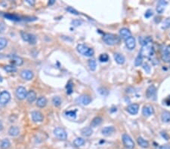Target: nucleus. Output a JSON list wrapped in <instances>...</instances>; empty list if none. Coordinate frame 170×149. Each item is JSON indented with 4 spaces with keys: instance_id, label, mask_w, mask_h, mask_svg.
Here are the masks:
<instances>
[{
    "instance_id": "f03ea898",
    "label": "nucleus",
    "mask_w": 170,
    "mask_h": 149,
    "mask_svg": "<svg viewBox=\"0 0 170 149\" xmlns=\"http://www.w3.org/2000/svg\"><path fill=\"white\" fill-rule=\"evenodd\" d=\"M77 50L79 54L83 56H86V57H92L94 55V53H95L92 48H89L87 45L83 44H78L77 47Z\"/></svg>"
},
{
    "instance_id": "f704fd0d",
    "label": "nucleus",
    "mask_w": 170,
    "mask_h": 149,
    "mask_svg": "<svg viewBox=\"0 0 170 149\" xmlns=\"http://www.w3.org/2000/svg\"><path fill=\"white\" fill-rule=\"evenodd\" d=\"M8 44V41L5 38H0V51L3 50Z\"/></svg>"
},
{
    "instance_id": "a211bd4d",
    "label": "nucleus",
    "mask_w": 170,
    "mask_h": 149,
    "mask_svg": "<svg viewBox=\"0 0 170 149\" xmlns=\"http://www.w3.org/2000/svg\"><path fill=\"white\" fill-rule=\"evenodd\" d=\"M79 101L80 102L82 105H87L89 103H91V102H92V98L90 97L88 95H82L79 98Z\"/></svg>"
},
{
    "instance_id": "c03bdc74",
    "label": "nucleus",
    "mask_w": 170,
    "mask_h": 149,
    "mask_svg": "<svg viewBox=\"0 0 170 149\" xmlns=\"http://www.w3.org/2000/svg\"><path fill=\"white\" fill-rule=\"evenodd\" d=\"M144 70L146 71V72L147 73H150V72H151V67H150L149 66H148V64H147V63L144 65Z\"/></svg>"
},
{
    "instance_id": "9d476101",
    "label": "nucleus",
    "mask_w": 170,
    "mask_h": 149,
    "mask_svg": "<svg viewBox=\"0 0 170 149\" xmlns=\"http://www.w3.org/2000/svg\"><path fill=\"white\" fill-rule=\"evenodd\" d=\"M31 117H32V120H33L34 122H42V121H43V119H44L43 115H42L40 111H32V113H31Z\"/></svg>"
},
{
    "instance_id": "6e6552de",
    "label": "nucleus",
    "mask_w": 170,
    "mask_h": 149,
    "mask_svg": "<svg viewBox=\"0 0 170 149\" xmlns=\"http://www.w3.org/2000/svg\"><path fill=\"white\" fill-rule=\"evenodd\" d=\"M11 99V94L8 91H2L0 94V104L1 105H6Z\"/></svg>"
},
{
    "instance_id": "09e8293b",
    "label": "nucleus",
    "mask_w": 170,
    "mask_h": 149,
    "mask_svg": "<svg viewBox=\"0 0 170 149\" xmlns=\"http://www.w3.org/2000/svg\"><path fill=\"white\" fill-rule=\"evenodd\" d=\"M2 130V122L0 121V131H1Z\"/></svg>"
},
{
    "instance_id": "7c9ffc66",
    "label": "nucleus",
    "mask_w": 170,
    "mask_h": 149,
    "mask_svg": "<svg viewBox=\"0 0 170 149\" xmlns=\"http://www.w3.org/2000/svg\"><path fill=\"white\" fill-rule=\"evenodd\" d=\"M4 17H6L7 19L11 20V21H20V17L15 15V14H5Z\"/></svg>"
},
{
    "instance_id": "a18cd8bd",
    "label": "nucleus",
    "mask_w": 170,
    "mask_h": 149,
    "mask_svg": "<svg viewBox=\"0 0 170 149\" xmlns=\"http://www.w3.org/2000/svg\"><path fill=\"white\" fill-rule=\"evenodd\" d=\"M160 149H170V145H161L160 147Z\"/></svg>"
},
{
    "instance_id": "e433bc0d",
    "label": "nucleus",
    "mask_w": 170,
    "mask_h": 149,
    "mask_svg": "<svg viewBox=\"0 0 170 149\" xmlns=\"http://www.w3.org/2000/svg\"><path fill=\"white\" fill-rule=\"evenodd\" d=\"M99 60L101 63H106L109 60V56L107 55V54H101L99 57Z\"/></svg>"
},
{
    "instance_id": "5701e85b",
    "label": "nucleus",
    "mask_w": 170,
    "mask_h": 149,
    "mask_svg": "<svg viewBox=\"0 0 170 149\" xmlns=\"http://www.w3.org/2000/svg\"><path fill=\"white\" fill-rule=\"evenodd\" d=\"M137 141H138V144L140 147L143 148H147L149 147V142L142 137H138Z\"/></svg>"
},
{
    "instance_id": "aec40b11",
    "label": "nucleus",
    "mask_w": 170,
    "mask_h": 149,
    "mask_svg": "<svg viewBox=\"0 0 170 149\" xmlns=\"http://www.w3.org/2000/svg\"><path fill=\"white\" fill-rule=\"evenodd\" d=\"M47 103H48L47 99L45 96H40L37 99V105L39 108H44L47 105Z\"/></svg>"
},
{
    "instance_id": "72a5a7b5",
    "label": "nucleus",
    "mask_w": 170,
    "mask_h": 149,
    "mask_svg": "<svg viewBox=\"0 0 170 149\" xmlns=\"http://www.w3.org/2000/svg\"><path fill=\"white\" fill-rule=\"evenodd\" d=\"M88 66H89V69L92 71H95L96 69V67H97V63L95 59H90L88 61Z\"/></svg>"
},
{
    "instance_id": "cd10ccee",
    "label": "nucleus",
    "mask_w": 170,
    "mask_h": 149,
    "mask_svg": "<svg viewBox=\"0 0 170 149\" xmlns=\"http://www.w3.org/2000/svg\"><path fill=\"white\" fill-rule=\"evenodd\" d=\"M162 120L165 123L170 122V112L169 111H163L161 115Z\"/></svg>"
},
{
    "instance_id": "79ce46f5",
    "label": "nucleus",
    "mask_w": 170,
    "mask_h": 149,
    "mask_svg": "<svg viewBox=\"0 0 170 149\" xmlns=\"http://www.w3.org/2000/svg\"><path fill=\"white\" fill-rule=\"evenodd\" d=\"M72 24L73 25V26H75V27H78V26H80L81 24L82 23V22L81 21H79V20H74V21H72Z\"/></svg>"
},
{
    "instance_id": "1a4fd4ad",
    "label": "nucleus",
    "mask_w": 170,
    "mask_h": 149,
    "mask_svg": "<svg viewBox=\"0 0 170 149\" xmlns=\"http://www.w3.org/2000/svg\"><path fill=\"white\" fill-rule=\"evenodd\" d=\"M21 76L24 80L30 81L33 79L34 74H33L32 71L28 70V69H23V70L21 72Z\"/></svg>"
},
{
    "instance_id": "473e14b6",
    "label": "nucleus",
    "mask_w": 170,
    "mask_h": 149,
    "mask_svg": "<svg viewBox=\"0 0 170 149\" xmlns=\"http://www.w3.org/2000/svg\"><path fill=\"white\" fill-rule=\"evenodd\" d=\"M143 63V57L141 54H138V56L136 57L135 60V66H140Z\"/></svg>"
},
{
    "instance_id": "f3484780",
    "label": "nucleus",
    "mask_w": 170,
    "mask_h": 149,
    "mask_svg": "<svg viewBox=\"0 0 170 149\" xmlns=\"http://www.w3.org/2000/svg\"><path fill=\"white\" fill-rule=\"evenodd\" d=\"M114 132L115 128L113 126H105V127H104V128L102 129V130H101L102 134L105 136H111V134H113Z\"/></svg>"
},
{
    "instance_id": "c85d7f7f",
    "label": "nucleus",
    "mask_w": 170,
    "mask_h": 149,
    "mask_svg": "<svg viewBox=\"0 0 170 149\" xmlns=\"http://www.w3.org/2000/svg\"><path fill=\"white\" fill-rule=\"evenodd\" d=\"M11 143H10V141L8 139H4L1 141L0 143V148L2 149H8L10 147Z\"/></svg>"
},
{
    "instance_id": "20e7f679",
    "label": "nucleus",
    "mask_w": 170,
    "mask_h": 149,
    "mask_svg": "<svg viewBox=\"0 0 170 149\" xmlns=\"http://www.w3.org/2000/svg\"><path fill=\"white\" fill-rule=\"evenodd\" d=\"M122 143L127 149H133L135 148V142L128 134H123L122 136Z\"/></svg>"
},
{
    "instance_id": "ea45409f",
    "label": "nucleus",
    "mask_w": 170,
    "mask_h": 149,
    "mask_svg": "<svg viewBox=\"0 0 170 149\" xmlns=\"http://www.w3.org/2000/svg\"><path fill=\"white\" fill-rule=\"evenodd\" d=\"M67 11L68 12H70V13L73 14H75V15H79V13L77 12V10L73 8L72 7H68V8H67Z\"/></svg>"
},
{
    "instance_id": "37998d69",
    "label": "nucleus",
    "mask_w": 170,
    "mask_h": 149,
    "mask_svg": "<svg viewBox=\"0 0 170 149\" xmlns=\"http://www.w3.org/2000/svg\"><path fill=\"white\" fill-rule=\"evenodd\" d=\"M153 11L152 10H147V12H146V14H145V17H147V18H149V17H151V16L153 15Z\"/></svg>"
},
{
    "instance_id": "2f4dec72",
    "label": "nucleus",
    "mask_w": 170,
    "mask_h": 149,
    "mask_svg": "<svg viewBox=\"0 0 170 149\" xmlns=\"http://www.w3.org/2000/svg\"><path fill=\"white\" fill-rule=\"evenodd\" d=\"M61 103H62V101H61V99L59 96H55V97H53V99H52V103H53V105H55V107L60 106V105H61Z\"/></svg>"
},
{
    "instance_id": "412c9836",
    "label": "nucleus",
    "mask_w": 170,
    "mask_h": 149,
    "mask_svg": "<svg viewBox=\"0 0 170 149\" xmlns=\"http://www.w3.org/2000/svg\"><path fill=\"white\" fill-rule=\"evenodd\" d=\"M37 99V94L35 93L33 90H30L27 93V100L30 103H32L33 102Z\"/></svg>"
},
{
    "instance_id": "2eb2a0df",
    "label": "nucleus",
    "mask_w": 170,
    "mask_h": 149,
    "mask_svg": "<svg viewBox=\"0 0 170 149\" xmlns=\"http://www.w3.org/2000/svg\"><path fill=\"white\" fill-rule=\"evenodd\" d=\"M120 36L123 39H125V40H126L127 38L132 36V33L129 31V29H128L127 28H122L120 30Z\"/></svg>"
},
{
    "instance_id": "dca6fc26",
    "label": "nucleus",
    "mask_w": 170,
    "mask_h": 149,
    "mask_svg": "<svg viewBox=\"0 0 170 149\" xmlns=\"http://www.w3.org/2000/svg\"><path fill=\"white\" fill-rule=\"evenodd\" d=\"M11 59H12V63L15 66H21L23 65V59L21 57H18L17 55L11 56Z\"/></svg>"
},
{
    "instance_id": "a19ab883",
    "label": "nucleus",
    "mask_w": 170,
    "mask_h": 149,
    "mask_svg": "<svg viewBox=\"0 0 170 149\" xmlns=\"http://www.w3.org/2000/svg\"><path fill=\"white\" fill-rule=\"evenodd\" d=\"M170 27V19L168 18V19H166V21L163 22V26H162V29H167L169 27Z\"/></svg>"
},
{
    "instance_id": "c756f323",
    "label": "nucleus",
    "mask_w": 170,
    "mask_h": 149,
    "mask_svg": "<svg viewBox=\"0 0 170 149\" xmlns=\"http://www.w3.org/2000/svg\"><path fill=\"white\" fill-rule=\"evenodd\" d=\"M85 143H86V141L82 138H77L73 141V144H74L76 147H80V146H82V145H84Z\"/></svg>"
},
{
    "instance_id": "58836bf2",
    "label": "nucleus",
    "mask_w": 170,
    "mask_h": 149,
    "mask_svg": "<svg viewBox=\"0 0 170 149\" xmlns=\"http://www.w3.org/2000/svg\"><path fill=\"white\" fill-rule=\"evenodd\" d=\"M67 94H72V92H73V84H72V81H70L69 82L67 83Z\"/></svg>"
},
{
    "instance_id": "ddd939ff",
    "label": "nucleus",
    "mask_w": 170,
    "mask_h": 149,
    "mask_svg": "<svg viewBox=\"0 0 170 149\" xmlns=\"http://www.w3.org/2000/svg\"><path fill=\"white\" fill-rule=\"evenodd\" d=\"M154 113V109L151 105H144L142 109V114L144 116L150 117Z\"/></svg>"
},
{
    "instance_id": "6ab92c4d",
    "label": "nucleus",
    "mask_w": 170,
    "mask_h": 149,
    "mask_svg": "<svg viewBox=\"0 0 170 149\" xmlns=\"http://www.w3.org/2000/svg\"><path fill=\"white\" fill-rule=\"evenodd\" d=\"M113 57H114L115 61L117 62L118 64H120V65H122L125 63V61H126L124 56L122 55L121 54H119V53H115Z\"/></svg>"
},
{
    "instance_id": "de8ad7c7",
    "label": "nucleus",
    "mask_w": 170,
    "mask_h": 149,
    "mask_svg": "<svg viewBox=\"0 0 170 149\" xmlns=\"http://www.w3.org/2000/svg\"><path fill=\"white\" fill-rule=\"evenodd\" d=\"M55 0H50V2H48V5H52L53 3H55Z\"/></svg>"
},
{
    "instance_id": "49530a36",
    "label": "nucleus",
    "mask_w": 170,
    "mask_h": 149,
    "mask_svg": "<svg viewBox=\"0 0 170 149\" xmlns=\"http://www.w3.org/2000/svg\"><path fill=\"white\" fill-rule=\"evenodd\" d=\"M27 2H28L29 4L31 5H33L35 4L34 0H27Z\"/></svg>"
},
{
    "instance_id": "7ed1b4c3",
    "label": "nucleus",
    "mask_w": 170,
    "mask_h": 149,
    "mask_svg": "<svg viewBox=\"0 0 170 149\" xmlns=\"http://www.w3.org/2000/svg\"><path fill=\"white\" fill-rule=\"evenodd\" d=\"M139 54L142 56V57H151L154 54V50H153V47L150 44L147 45L143 46V48H142L141 51L139 52Z\"/></svg>"
},
{
    "instance_id": "4c0bfd02",
    "label": "nucleus",
    "mask_w": 170,
    "mask_h": 149,
    "mask_svg": "<svg viewBox=\"0 0 170 149\" xmlns=\"http://www.w3.org/2000/svg\"><path fill=\"white\" fill-rule=\"evenodd\" d=\"M162 59L165 62L170 61V54H168L166 52L162 51Z\"/></svg>"
},
{
    "instance_id": "f257e3e1",
    "label": "nucleus",
    "mask_w": 170,
    "mask_h": 149,
    "mask_svg": "<svg viewBox=\"0 0 170 149\" xmlns=\"http://www.w3.org/2000/svg\"><path fill=\"white\" fill-rule=\"evenodd\" d=\"M103 41L107 45H115L120 43V37L112 33H106L104 35Z\"/></svg>"
},
{
    "instance_id": "39448f33",
    "label": "nucleus",
    "mask_w": 170,
    "mask_h": 149,
    "mask_svg": "<svg viewBox=\"0 0 170 149\" xmlns=\"http://www.w3.org/2000/svg\"><path fill=\"white\" fill-rule=\"evenodd\" d=\"M21 37L23 38V40L25 42H29L30 44H35L37 43V37L34 35L30 34V33H25V32H21Z\"/></svg>"
},
{
    "instance_id": "423d86ee",
    "label": "nucleus",
    "mask_w": 170,
    "mask_h": 149,
    "mask_svg": "<svg viewBox=\"0 0 170 149\" xmlns=\"http://www.w3.org/2000/svg\"><path fill=\"white\" fill-rule=\"evenodd\" d=\"M54 134H55V136L57 138V139H59L61 140H66L67 139V133H66L64 130L63 128H61V127H57L54 130Z\"/></svg>"
},
{
    "instance_id": "bb28decb",
    "label": "nucleus",
    "mask_w": 170,
    "mask_h": 149,
    "mask_svg": "<svg viewBox=\"0 0 170 149\" xmlns=\"http://www.w3.org/2000/svg\"><path fill=\"white\" fill-rule=\"evenodd\" d=\"M81 133L84 136H90L93 133V130L91 127H84L81 130Z\"/></svg>"
},
{
    "instance_id": "4be33fe9",
    "label": "nucleus",
    "mask_w": 170,
    "mask_h": 149,
    "mask_svg": "<svg viewBox=\"0 0 170 149\" xmlns=\"http://www.w3.org/2000/svg\"><path fill=\"white\" fill-rule=\"evenodd\" d=\"M166 5H167V2H165V1H160L157 4V12H158L159 14H162L163 12V11L165 10V8H166Z\"/></svg>"
},
{
    "instance_id": "0eeeda50",
    "label": "nucleus",
    "mask_w": 170,
    "mask_h": 149,
    "mask_svg": "<svg viewBox=\"0 0 170 149\" xmlns=\"http://www.w3.org/2000/svg\"><path fill=\"white\" fill-rule=\"evenodd\" d=\"M15 94L17 99L20 100H23L25 98H27V91L26 88L23 87H18L15 91Z\"/></svg>"
},
{
    "instance_id": "393cba45",
    "label": "nucleus",
    "mask_w": 170,
    "mask_h": 149,
    "mask_svg": "<svg viewBox=\"0 0 170 149\" xmlns=\"http://www.w3.org/2000/svg\"><path fill=\"white\" fill-rule=\"evenodd\" d=\"M102 118H101V117H95V118H93V120H92V122H91V126L92 127H96V126H99L100 124L102 123Z\"/></svg>"
},
{
    "instance_id": "c9c22d12",
    "label": "nucleus",
    "mask_w": 170,
    "mask_h": 149,
    "mask_svg": "<svg viewBox=\"0 0 170 149\" xmlns=\"http://www.w3.org/2000/svg\"><path fill=\"white\" fill-rule=\"evenodd\" d=\"M4 69L7 72H15L17 71V68L15 66H6Z\"/></svg>"
},
{
    "instance_id": "4468645a",
    "label": "nucleus",
    "mask_w": 170,
    "mask_h": 149,
    "mask_svg": "<svg viewBox=\"0 0 170 149\" xmlns=\"http://www.w3.org/2000/svg\"><path fill=\"white\" fill-rule=\"evenodd\" d=\"M156 94H157V88H156V87L153 86V85H151L147 89L146 96L148 99H152V98H153L156 96Z\"/></svg>"
},
{
    "instance_id": "f8f14e48",
    "label": "nucleus",
    "mask_w": 170,
    "mask_h": 149,
    "mask_svg": "<svg viewBox=\"0 0 170 149\" xmlns=\"http://www.w3.org/2000/svg\"><path fill=\"white\" fill-rule=\"evenodd\" d=\"M125 42H126V45L127 47L129 50H133L134 48H135L136 46V41L135 38L134 37L131 36L129 38H127L126 40H125Z\"/></svg>"
},
{
    "instance_id": "9b49d317",
    "label": "nucleus",
    "mask_w": 170,
    "mask_h": 149,
    "mask_svg": "<svg viewBox=\"0 0 170 149\" xmlns=\"http://www.w3.org/2000/svg\"><path fill=\"white\" fill-rule=\"evenodd\" d=\"M126 110L131 115H137L138 112V110H139V105L136 103L131 104V105H129L128 107L126 108Z\"/></svg>"
},
{
    "instance_id": "a878e982",
    "label": "nucleus",
    "mask_w": 170,
    "mask_h": 149,
    "mask_svg": "<svg viewBox=\"0 0 170 149\" xmlns=\"http://www.w3.org/2000/svg\"><path fill=\"white\" fill-rule=\"evenodd\" d=\"M77 111H68L65 112V116L70 120H74L77 118Z\"/></svg>"
},
{
    "instance_id": "b1692460",
    "label": "nucleus",
    "mask_w": 170,
    "mask_h": 149,
    "mask_svg": "<svg viewBox=\"0 0 170 149\" xmlns=\"http://www.w3.org/2000/svg\"><path fill=\"white\" fill-rule=\"evenodd\" d=\"M8 133L11 136H17L19 135L20 130L17 126H12L8 130Z\"/></svg>"
}]
</instances>
